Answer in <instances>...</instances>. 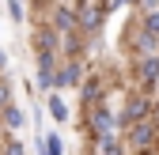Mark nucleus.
Returning <instances> with one entry per match:
<instances>
[{
    "label": "nucleus",
    "instance_id": "f257e3e1",
    "mask_svg": "<svg viewBox=\"0 0 159 155\" xmlns=\"http://www.w3.org/2000/svg\"><path fill=\"white\" fill-rule=\"evenodd\" d=\"M38 83H42V87H53V83H57V72H53V46H42V53H38Z\"/></svg>",
    "mask_w": 159,
    "mask_h": 155
},
{
    "label": "nucleus",
    "instance_id": "f03ea898",
    "mask_svg": "<svg viewBox=\"0 0 159 155\" xmlns=\"http://www.w3.org/2000/svg\"><path fill=\"white\" fill-rule=\"evenodd\" d=\"M91 125H95V132H98V140H106V136H110V125H114V121H110V110H95V113H91Z\"/></svg>",
    "mask_w": 159,
    "mask_h": 155
},
{
    "label": "nucleus",
    "instance_id": "6e6552de",
    "mask_svg": "<svg viewBox=\"0 0 159 155\" xmlns=\"http://www.w3.org/2000/svg\"><path fill=\"white\" fill-rule=\"evenodd\" d=\"M144 113H148V102L140 99V102H133V106H129V113H125V117H129V121H136V117H144Z\"/></svg>",
    "mask_w": 159,
    "mask_h": 155
},
{
    "label": "nucleus",
    "instance_id": "20e7f679",
    "mask_svg": "<svg viewBox=\"0 0 159 155\" xmlns=\"http://www.w3.org/2000/svg\"><path fill=\"white\" fill-rule=\"evenodd\" d=\"M140 76H144V83H152L155 76H159V61H152V57H148V61L140 64Z\"/></svg>",
    "mask_w": 159,
    "mask_h": 155
},
{
    "label": "nucleus",
    "instance_id": "39448f33",
    "mask_svg": "<svg viewBox=\"0 0 159 155\" xmlns=\"http://www.w3.org/2000/svg\"><path fill=\"white\" fill-rule=\"evenodd\" d=\"M4 110H8L4 117H8V125H11V129H19V125L27 121V117H23V110H19V106H4Z\"/></svg>",
    "mask_w": 159,
    "mask_h": 155
},
{
    "label": "nucleus",
    "instance_id": "f8f14e48",
    "mask_svg": "<svg viewBox=\"0 0 159 155\" xmlns=\"http://www.w3.org/2000/svg\"><path fill=\"white\" fill-rule=\"evenodd\" d=\"M8 155H23V148H19V144H11V148H8Z\"/></svg>",
    "mask_w": 159,
    "mask_h": 155
},
{
    "label": "nucleus",
    "instance_id": "0eeeda50",
    "mask_svg": "<svg viewBox=\"0 0 159 155\" xmlns=\"http://www.w3.org/2000/svg\"><path fill=\"white\" fill-rule=\"evenodd\" d=\"M42 155H61V136H46V144H42Z\"/></svg>",
    "mask_w": 159,
    "mask_h": 155
},
{
    "label": "nucleus",
    "instance_id": "423d86ee",
    "mask_svg": "<svg viewBox=\"0 0 159 155\" xmlns=\"http://www.w3.org/2000/svg\"><path fill=\"white\" fill-rule=\"evenodd\" d=\"M57 83H80V68H76V64H68L61 76H57Z\"/></svg>",
    "mask_w": 159,
    "mask_h": 155
},
{
    "label": "nucleus",
    "instance_id": "9b49d317",
    "mask_svg": "<svg viewBox=\"0 0 159 155\" xmlns=\"http://www.w3.org/2000/svg\"><path fill=\"white\" fill-rule=\"evenodd\" d=\"M148 30H152V34H159V15H148Z\"/></svg>",
    "mask_w": 159,
    "mask_h": 155
},
{
    "label": "nucleus",
    "instance_id": "7ed1b4c3",
    "mask_svg": "<svg viewBox=\"0 0 159 155\" xmlns=\"http://www.w3.org/2000/svg\"><path fill=\"white\" fill-rule=\"evenodd\" d=\"M152 136H155V125H136V129H133V144H136V148H144Z\"/></svg>",
    "mask_w": 159,
    "mask_h": 155
},
{
    "label": "nucleus",
    "instance_id": "9d476101",
    "mask_svg": "<svg viewBox=\"0 0 159 155\" xmlns=\"http://www.w3.org/2000/svg\"><path fill=\"white\" fill-rule=\"evenodd\" d=\"M72 23H76V19H72V11H65V8L57 11V27H61V30H68Z\"/></svg>",
    "mask_w": 159,
    "mask_h": 155
},
{
    "label": "nucleus",
    "instance_id": "1a4fd4ad",
    "mask_svg": "<svg viewBox=\"0 0 159 155\" xmlns=\"http://www.w3.org/2000/svg\"><path fill=\"white\" fill-rule=\"evenodd\" d=\"M49 110H53V117H57V121H65V117H68V110H65V102H61V99H53V102H49Z\"/></svg>",
    "mask_w": 159,
    "mask_h": 155
}]
</instances>
